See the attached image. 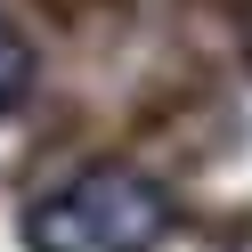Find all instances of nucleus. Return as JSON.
Instances as JSON below:
<instances>
[{"instance_id":"obj_1","label":"nucleus","mask_w":252,"mask_h":252,"mask_svg":"<svg viewBox=\"0 0 252 252\" xmlns=\"http://www.w3.org/2000/svg\"><path fill=\"white\" fill-rule=\"evenodd\" d=\"M163 228V179H147L138 163H90L25 212V252H155Z\"/></svg>"},{"instance_id":"obj_2","label":"nucleus","mask_w":252,"mask_h":252,"mask_svg":"<svg viewBox=\"0 0 252 252\" xmlns=\"http://www.w3.org/2000/svg\"><path fill=\"white\" fill-rule=\"evenodd\" d=\"M25 98H33V41L0 17V114H17Z\"/></svg>"}]
</instances>
